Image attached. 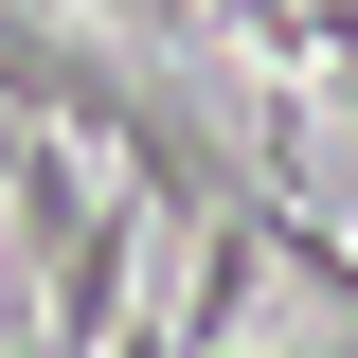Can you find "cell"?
<instances>
[{
    "mask_svg": "<svg viewBox=\"0 0 358 358\" xmlns=\"http://www.w3.org/2000/svg\"><path fill=\"white\" fill-rule=\"evenodd\" d=\"M322 108L358 126V0H322Z\"/></svg>",
    "mask_w": 358,
    "mask_h": 358,
    "instance_id": "cell-1",
    "label": "cell"
},
{
    "mask_svg": "<svg viewBox=\"0 0 358 358\" xmlns=\"http://www.w3.org/2000/svg\"><path fill=\"white\" fill-rule=\"evenodd\" d=\"M0 358H72V341H54V322H18V341H0Z\"/></svg>",
    "mask_w": 358,
    "mask_h": 358,
    "instance_id": "cell-2",
    "label": "cell"
}]
</instances>
